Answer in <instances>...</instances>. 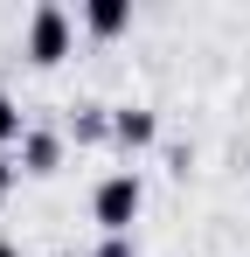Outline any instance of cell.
<instances>
[{
    "instance_id": "6da1fadb",
    "label": "cell",
    "mask_w": 250,
    "mask_h": 257,
    "mask_svg": "<svg viewBox=\"0 0 250 257\" xmlns=\"http://www.w3.org/2000/svg\"><path fill=\"white\" fill-rule=\"evenodd\" d=\"M146 202V188H139V174H104L97 181V195H90V222L104 229V236H132V215Z\"/></svg>"
},
{
    "instance_id": "7a4b0ae2",
    "label": "cell",
    "mask_w": 250,
    "mask_h": 257,
    "mask_svg": "<svg viewBox=\"0 0 250 257\" xmlns=\"http://www.w3.org/2000/svg\"><path fill=\"white\" fill-rule=\"evenodd\" d=\"M63 56H70V14L56 0H42L35 14H28V63L35 70H56Z\"/></svg>"
},
{
    "instance_id": "3957f363",
    "label": "cell",
    "mask_w": 250,
    "mask_h": 257,
    "mask_svg": "<svg viewBox=\"0 0 250 257\" xmlns=\"http://www.w3.org/2000/svg\"><path fill=\"white\" fill-rule=\"evenodd\" d=\"M111 139H118L125 153H139V146L160 139V118H153L146 104H118V111H111Z\"/></svg>"
},
{
    "instance_id": "277c9868",
    "label": "cell",
    "mask_w": 250,
    "mask_h": 257,
    "mask_svg": "<svg viewBox=\"0 0 250 257\" xmlns=\"http://www.w3.org/2000/svg\"><path fill=\"white\" fill-rule=\"evenodd\" d=\"M14 160H21V174H56V167H63V139L42 132V125H28V139H21Z\"/></svg>"
},
{
    "instance_id": "5b68a950",
    "label": "cell",
    "mask_w": 250,
    "mask_h": 257,
    "mask_svg": "<svg viewBox=\"0 0 250 257\" xmlns=\"http://www.w3.org/2000/svg\"><path fill=\"white\" fill-rule=\"evenodd\" d=\"M83 28H90L97 42H111V35L132 28V7H125V0H90V7H83Z\"/></svg>"
},
{
    "instance_id": "8992f818",
    "label": "cell",
    "mask_w": 250,
    "mask_h": 257,
    "mask_svg": "<svg viewBox=\"0 0 250 257\" xmlns=\"http://www.w3.org/2000/svg\"><path fill=\"white\" fill-rule=\"evenodd\" d=\"M21 139H28V125H21V104L0 90V153H7V146H21Z\"/></svg>"
},
{
    "instance_id": "52a82bcc",
    "label": "cell",
    "mask_w": 250,
    "mask_h": 257,
    "mask_svg": "<svg viewBox=\"0 0 250 257\" xmlns=\"http://www.w3.org/2000/svg\"><path fill=\"white\" fill-rule=\"evenodd\" d=\"M97 139H111V111H77V146H97Z\"/></svg>"
},
{
    "instance_id": "ba28073f",
    "label": "cell",
    "mask_w": 250,
    "mask_h": 257,
    "mask_svg": "<svg viewBox=\"0 0 250 257\" xmlns=\"http://www.w3.org/2000/svg\"><path fill=\"white\" fill-rule=\"evenodd\" d=\"M14 181H21V160H14V153H0V202L14 195Z\"/></svg>"
},
{
    "instance_id": "9c48e42d",
    "label": "cell",
    "mask_w": 250,
    "mask_h": 257,
    "mask_svg": "<svg viewBox=\"0 0 250 257\" xmlns=\"http://www.w3.org/2000/svg\"><path fill=\"white\" fill-rule=\"evenodd\" d=\"M97 257H139V250H132V236H104V243H97Z\"/></svg>"
},
{
    "instance_id": "30bf717a",
    "label": "cell",
    "mask_w": 250,
    "mask_h": 257,
    "mask_svg": "<svg viewBox=\"0 0 250 257\" xmlns=\"http://www.w3.org/2000/svg\"><path fill=\"white\" fill-rule=\"evenodd\" d=\"M0 257H21V250H14V243H7V236H0Z\"/></svg>"
}]
</instances>
